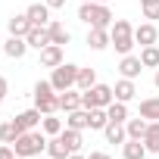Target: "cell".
<instances>
[{
    "label": "cell",
    "instance_id": "1",
    "mask_svg": "<svg viewBox=\"0 0 159 159\" xmlns=\"http://www.w3.org/2000/svg\"><path fill=\"white\" fill-rule=\"evenodd\" d=\"M13 150H16V156H25V159H31V156H41L44 150H47V134L44 131H25V134H19L16 140H13Z\"/></svg>",
    "mask_w": 159,
    "mask_h": 159
},
{
    "label": "cell",
    "instance_id": "2",
    "mask_svg": "<svg viewBox=\"0 0 159 159\" xmlns=\"http://www.w3.org/2000/svg\"><path fill=\"white\" fill-rule=\"evenodd\" d=\"M78 19H81L84 25H91V28H109L112 22H116V16L109 13V7L106 3H81V10H78Z\"/></svg>",
    "mask_w": 159,
    "mask_h": 159
},
{
    "label": "cell",
    "instance_id": "3",
    "mask_svg": "<svg viewBox=\"0 0 159 159\" xmlns=\"http://www.w3.org/2000/svg\"><path fill=\"white\" fill-rule=\"evenodd\" d=\"M109 38H112V47H116V53H122V56H128L131 50H134V25L128 22V19H116L112 25H109Z\"/></svg>",
    "mask_w": 159,
    "mask_h": 159
},
{
    "label": "cell",
    "instance_id": "4",
    "mask_svg": "<svg viewBox=\"0 0 159 159\" xmlns=\"http://www.w3.org/2000/svg\"><path fill=\"white\" fill-rule=\"evenodd\" d=\"M112 100H116L112 88H109V84H100V81H97L94 88L81 91V106H84V109H106Z\"/></svg>",
    "mask_w": 159,
    "mask_h": 159
},
{
    "label": "cell",
    "instance_id": "5",
    "mask_svg": "<svg viewBox=\"0 0 159 159\" xmlns=\"http://www.w3.org/2000/svg\"><path fill=\"white\" fill-rule=\"evenodd\" d=\"M34 106H38L44 116H50V112L59 109V94L53 91L50 81H38V84H34Z\"/></svg>",
    "mask_w": 159,
    "mask_h": 159
},
{
    "label": "cell",
    "instance_id": "6",
    "mask_svg": "<svg viewBox=\"0 0 159 159\" xmlns=\"http://www.w3.org/2000/svg\"><path fill=\"white\" fill-rule=\"evenodd\" d=\"M78 69H81V66H72V62H62V66H56V69H53L50 84H53V91H56V94H62V91L75 88V81H78Z\"/></svg>",
    "mask_w": 159,
    "mask_h": 159
},
{
    "label": "cell",
    "instance_id": "7",
    "mask_svg": "<svg viewBox=\"0 0 159 159\" xmlns=\"http://www.w3.org/2000/svg\"><path fill=\"white\" fill-rule=\"evenodd\" d=\"M13 122H16L19 134H25V131H34V128H38V125L44 122V112H41L38 106H34V109H25V112H19V116H16Z\"/></svg>",
    "mask_w": 159,
    "mask_h": 159
},
{
    "label": "cell",
    "instance_id": "8",
    "mask_svg": "<svg viewBox=\"0 0 159 159\" xmlns=\"http://www.w3.org/2000/svg\"><path fill=\"white\" fill-rule=\"evenodd\" d=\"M66 59H62V47L59 44H47L44 50H41V66L44 69H56V66H62Z\"/></svg>",
    "mask_w": 159,
    "mask_h": 159
},
{
    "label": "cell",
    "instance_id": "9",
    "mask_svg": "<svg viewBox=\"0 0 159 159\" xmlns=\"http://www.w3.org/2000/svg\"><path fill=\"white\" fill-rule=\"evenodd\" d=\"M112 94H116V100L131 103V100L137 97V84L131 81V78H119V81H116V88H112Z\"/></svg>",
    "mask_w": 159,
    "mask_h": 159
},
{
    "label": "cell",
    "instance_id": "10",
    "mask_svg": "<svg viewBox=\"0 0 159 159\" xmlns=\"http://www.w3.org/2000/svg\"><path fill=\"white\" fill-rule=\"evenodd\" d=\"M119 72H122V78H131V81H134V78L143 72V62H140V56H122V62H119Z\"/></svg>",
    "mask_w": 159,
    "mask_h": 159
},
{
    "label": "cell",
    "instance_id": "11",
    "mask_svg": "<svg viewBox=\"0 0 159 159\" xmlns=\"http://www.w3.org/2000/svg\"><path fill=\"white\" fill-rule=\"evenodd\" d=\"M134 41H137L140 47H150V44H156V41H159V31H156V25H153V22H143V25H137V28H134Z\"/></svg>",
    "mask_w": 159,
    "mask_h": 159
},
{
    "label": "cell",
    "instance_id": "12",
    "mask_svg": "<svg viewBox=\"0 0 159 159\" xmlns=\"http://www.w3.org/2000/svg\"><path fill=\"white\" fill-rule=\"evenodd\" d=\"M25 41H28V47H34V50H44L47 44H53V41H50V31H47V25H34V28L25 34Z\"/></svg>",
    "mask_w": 159,
    "mask_h": 159
},
{
    "label": "cell",
    "instance_id": "13",
    "mask_svg": "<svg viewBox=\"0 0 159 159\" xmlns=\"http://www.w3.org/2000/svg\"><path fill=\"white\" fill-rule=\"evenodd\" d=\"M25 50H28V41H25V38L10 34V38L3 41V53H7L10 59H22V56H25Z\"/></svg>",
    "mask_w": 159,
    "mask_h": 159
},
{
    "label": "cell",
    "instance_id": "14",
    "mask_svg": "<svg viewBox=\"0 0 159 159\" xmlns=\"http://www.w3.org/2000/svg\"><path fill=\"white\" fill-rule=\"evenodd\" d=\"M91 125V109H75V112H66V128H75V131H84Z\"/></svg>",
    "mask_w": 159,
    "mask_h": 159
},
{
    "label": "cell",
    "instance_id": "15",
    "mask_svg": "<svg viewBox=\"0 0 159 159\" xmlns=\"http://www.w3.org/2000/svg\"><path fill=\"white\" fill-rule=\"evenodd\" d=\"M59 109L62 112H75V109H81V91L78 88H69L59 94Z\"/></svg>",
    "mask_w": 159,
    "mask_h": 159
},
{
    "label": "cell",
    "instance_id": "16",
    "mask_svg": "<svg viewBox=\"0 0 159 159\" xmlns=\"http://www.w3.org/2000/svg\"><path fill=\"white\" fill-rule=\"evenodd\" d=\"M109 44H112L109 28H91V31H88V47H91V50H106Z\"/></svg>",
    "mask_w": 159,
    "mask_h": 159
},
{
    "label": "cell",
    "instance_id": "17",
    "mask_svg": "<svg viewBox=\"0 0 159 159\" xmlns=\"http://www.w3.org/2000/svg\"><path fill=\"white\" fill-rule=\"evenodd\" d=\"M25 16L31 19V25H50V7L47 3H31L25 10Z\"/></svg>",
    "mask_w": 159,
    "mask_h": 159
},
{
    "label": "cell",
    "instance_id": "18",
    "mask_svg": "<svg viewBox=\"0 0 159 159\" xmlns=\"http://www.w3.org/2000/svg\"><path fill=\"white\" fill-rule=\"evenodd\" d=\"M7 28H10V34H16V38H25L34 25H31V19L25 16V13H19V16H13L10 22H7Z\"/></svg>",
    "mask_w": 159,
    "mask_h": 159
},
{
    "label": "cell",
    "instance_id": "19",
    "mask_svg": "<svg viewBox=\"0 0 159 159\" xmlns=\"http://www.w3.org/2000/svg\"><path fill=\"white\" fill-rule=\"evenodd\" d=\"M47 31H50V41H53V44H59V47H66V44L72 41V31H69L62 22H56V19H50Z\"/></svg>",
    "mask_w": 159,
    "mask_h": 159
},
{
    "label": "cell",
    "instance_id": "20",
    "mask_svg": "<svg viewBox=\"0 0 159 159\" xmlns=\"http://www.w3.org/2000/svg\"><path fill=\"white\" fill-rule=\"evenodd\" d=\"M103 137H106V143H125V140H128L125 122H109V125L103 128Z\"/></svg>",
    "mask_w": 159,
    "mask_h": 159
},
{
    "label": "cell",
    "instance_id": "21",
    "mask_svg": "<svg viewBox=\"0 0 159 159\" xmlns=\"http://www.w3.org/2000/svg\"><path fill=\"white\" fill-rule=\"evenodd\" d=\"M147 128H150V122H147L143 116H137V119H128V122H125V131H128V137H131V140H143Z\"/></svg>",
    "mask_w": 159,
    "mask_h": 159
},
{
    "label": "cell",
    "instance_id": "22",
    "mask_svg": "<svg viewBox=\"0 0 159 159\" xmlns=\"http://www.w3.org/2000/svg\"><path fill=\"white\" fill-rule=\"evenodd\" d=\"M69 153H72V150L66 147V140H62L59 134L47 140V156H50V159H69Z\"/></svg>",
    "mask_w": 159,
    "mask_h": 159
},
{
    "label": "cell",
    "instance_id": "23",
    "mask_svg": "<svg viewBox=\"0 0 159 159\" xmlns=\"http://www.w3.org/2000/svg\"><path fill=\"white\" fill-rule=\"evenodd\" d=\"M122 156L125 159H147V147H143V140H125L122 143Z\"/></svg>",
    "mask_w": 159,
    "mask_h": 159
},
{
    "label": "cell",
    "instance_id": "24",
    "mask_svg": "<svg viewBox=\"0 0 159 159\" xmlns=\"http://www.w3.org/2000/svg\"><path fill=\"white\" fill-rule=\"evenodd\" d=\"M140 62H143V69H159V44L140 47Z\"/></svg>",
    "mask_w": 159,
    "mask_h": 159
},
{
    "label": "cell",
    "instance_id": "25",
    "mask_svg": "<svg viewBox=\"0 0 159 159\" xmlns=\"http://www.w3.org/2000/svg\"><path fill=\"white\" fill-rule=\"evenodd\" d=\"M140 116H143L147 122H159V97L140 100Z\"/></svg>",
    "mask_w": 159,
    "mask_h": 159
},
{
    "label": "cell",
    "instance_id": "26",
    "mask_svg": "<svg viewBox=\"0 0 159 159\" xmlns=\"http://www.w3.org/2000/svg\"><path fill=\"white\" fill-rule=\"evenodd\" d=\"M106 116H109V122H128V103L112 100V103L106 106Z\"/></svg>",
    "mask_w": 159,
    "mask_h": 159
},
{
    "label": "cell",
    "instance_id": "27",
    "mask_svg": "<svg viewBox=\"0 0 159 159\" xmlns=\"http://www.w3.org/2000/svg\"><path fill=\"white\" fill-rule=\"evenodd\" d=\"M143 147H147V153H159V122H150V128L143 134Z\"/></svg>",
    "mask_w": 159,
    "mask_h": 159
},
{
    "label": "cell",
    "instance_id": "28",
    "mask_svg": "<svg viewBox=\"0 0 159 159\" xmlns=\"http://www.w3.org/2000/svg\"><path fill=\"white\" fill-rule=\"evenodd\" d=\"M94 84H97V69H78L75 88H78V91H88V88H94Z\"/></svg>",
    "mask_w": 159,
    "mask_h": 159
},
{
    "label": "cell",
    "instance_id": "29",
    "mask_svg": "<svg viewBox=\"0 0 159 159\" xmlns=\"http://www.w3.org/2000/svg\"><path fill=\"white\" fill-rule=\"evenodd\" d=\"M59 137L66 140V147H69L72 153L81 150V131H75V128H62V131H59Z\"/></svg>",
    "mask_w": 159,
    "mask_h": 159
},
{
    "label": "cell",
    "instance_id": "30",
    "mask_svg": "<svg viewBox=\"0 0 159 159\" xmlns=\"http://www.w3.org/2000/svg\"><path fill=\"white\" fill-rule=\"evenodd\" d=\"M41 131H44V134H50V137H56V134L62 131V119H56L53 112H50V116H44V122H41Z\"/></svg>",
    "mask_w": 159,
    "mask_h": 159
},
{
    "label": "cell",
    "instance_id": "31",
    "mask_svg": "<svg viewBox=\"0 0 159 159\" xmlns=\"http://www.w3.org/2000/svg\"><path fill=\"white\" fill-rule=\"evenodd\" d=\"M109 125V116H106V109H91V131H103Z\"/></svg>",
    "mask_w": 159,
    "mask_h": 159
},
{
    "label": "cell",
    "instance_id": "32",
    "mask_svg": "<svg viewBox=\"0 0 159 159\" xmlns=\"http://www.w3.org/2000/svg\"><path fill=\"white\" fill-rule=\"evenodd\" d=\"M16 137H19L16 122H3V125H0V143H13Z\"/></svg>",
    "mask_w": 159,
    "mask_h": 159
},
{
    "label": "cell",
    "instance_id": "33",
    "mask_svg": "<svg viewBox=\"0 0 159 159\" xmlns=\"http://www.w3.org/2000/svg\"><path fill=\"white\" fill-rule=\"evenodd\" d=\"M140 10H143V19H159V0H140Z\"/></svg>",
    "mask_w": 159,
    "mask_h": 159
},
{
    "label": "cell",
    "instance_id": "34",
    "mask_svg": "<svg viewBox=\"0 0 159 159\" xmlns=\"http://www.w3.org/2000/svg\"><path fill=\"white\" fill-rule=\"evenodd\" d=\"M7 94H10V81H7L3 75H0V97H7Z\"/></svg>",
    "mask_w": 159,
    "mask_h": 159
},
{
    "label": "cell",
    "instance_id": "35",
    "mask_svg": "<svg viewBox=\"0 0 159 159\" xmlns=\"http://www.w3.org/2000/svg\"><path fill=\"white\" fill-rule=\"evenodd\" d=\"M44 3H47L50 10H62V7H66V0H44Z\"/></svg>",
    "mask_w": 159,
    "mask_h": 159
},
{
    "label": "cell",
    "instance_id": "36",
    "mask_svg": "<svg viewBox=\"0 0 159 159\" xmlns=\"http://www.w3.org/2000/svg\"><path fill=\"white\" fill-rule=\"evenodd\" d=\"M88 159H112V156H109V153H103V150H94Z\"/></svg>",
    "mask_w": 159,
    "mask_h": 159
},
{
    "label": "cell",
    "instance_id": "37",
    "mask_svg": "<svg viewBox=\"0 0 159 159\" xmlns=\"http://www.w3.org/2000/svg\"><path fill=\"white\" fill-rule=\"evenodd\" d=\"M69 159H88V156H81V153H69Z\"/></svg>",
    "mask_w": 159,
    "mask_h": 159
},
{
    "label": "cell",
    "instance_id": "38",
    "mask_svg": "<svg viewBox=\"0 0 159 159\" xmlns=\"http://www.w3.org/2000/svg\"><path fill=\"white\" fill-rule=\"evenodd\" d=\"M153 84H156V88H159V69H156V75H153Z\"/></svg>",
    "mask_w": 159,
    "mask_h": 159
},
{
    "label": "cell",
    "instance_id": "39",
    "mask_svg": "<svg viewBox=\"0 0 159 159\" xmlns=\"http://www.w3.org/2000/svg\"><path fill=\"white\" fill-rule=\"evenodd\" d=\"M94 3H109V0H94Z\"/></svg>",
    "mask_w": 159,
    "mask_h": 159
},
{
    "label": "cell",
    "instance_id": "40",
    "mask_svg": "<svg viewBox=\"0 0 159 159\" xmlns=\"http://www.w3.org/2000/svg\"><path fill=\"white\" fill-rule=\"evenodd\" d=\"M0 53H3V41H0Z\"/></svg>",
    "mask_w": 159,
    "mask_h": 159
},
{
    "label": "cell",
    "instance_id": "41",
    "mask_svg": "<svg viewBox=\"0 0 159 159\" xmlns=\"http://www.w3.org/2000/svg\"><path fill=\"white\" fill-rule=\"evenodd\" d=\"M81 3H91V0H81Z\"/></svg>",
    "mask_w": 159,
    "mask_h": 159
},
{
    "label": "cell",
    "instance_id": "42",
    "mask_svg": "<svg viewBox=\"0 0 159 159\" xmlns=\"http://www.w3.org/2000/svg\"><path fill=\"white\" fill-rule=\"evenodd\" d=\"M0 106H3V97H0Z\"/></svg>",
    "mask_w": 159,
    "mask_h": 159
},
{
    "label": "cell",
    "instance_id": "43",
    "mask_svg": "<svg viewBox=\"0 0 159 159\" xmlns=\"http://www.w3.org/2000/svg\"><path fill=\"white\" fill-rule=\"evenodd\" d=\"M16 159H25V156H16Z\"/></svg>",
    "mask_w": 159,
    "mask_h": 159
}]
</instances>
